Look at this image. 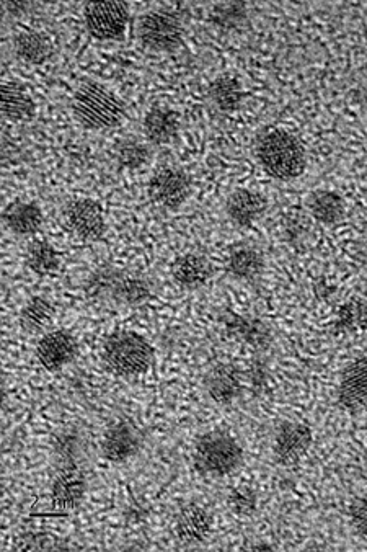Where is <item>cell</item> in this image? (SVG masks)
Here are the masks:
<instances>
[{
	"instance_id": "cell-9",
	"label": "cell",
	"mask_w": 367,
	"mask_h": 552,
	"mask_svg": "<svg viewBox=\"0 0 367 552\" xmlns=\"http://www.w3.org/2000/svg\"><path fill=\"white\" fill-rule=\"evenodd\" d=\"M314 443V432L304 422L279 423L273 438V453L276 461L283 466H294L309 453Z\"/></svg>"
},
{
	"instance_id": "cell-30",
	"label": "cell",
	"mask_w": 367,
	"mask_h": 552,
	"mask_svg": "<svg viewBox=\"0 0 367 552\" xmlns=\"http://www.w3.org/2000/svg\"><path fill=\"white\" fill-rule=\"evenodd\" d=\"M151 161V149L138 138H126L116 144V162L121 169L139 170Z\"/></svg>"
},
{
	"instance_id": "cell-32",
	"label": "cell",
	"mask_w": 367,
	"mask_h": 552,
	"mask_svg": "<svg viewBox=\"0 0 367 552\" xmlns=\"http://www.w3.org/2000/svg\"><path fill=\"white\" fill-rule=\"evenodd\" d=\"M227 504L237 517H252L258 508L257 492L250 486L235 487L230 490Z\"/></svg>"
},
{
	"instance_id": "cell-12",
	"label": "cell",
	"mask_w": 367,
	"mask_h": 552,
	"mask_svg": "<svg viewBox=\"0 0 367 552\" xmlns=\"http://www.w3.org/2000/svg\"><path fill=\"white\" fill-rule=\"evenodd\" d=\"M221 321L229 339L252 347L253 350L265 352L273 342L270 327L258 317L226 309L222 314Z\"/></svg>"
},
{
	"instance_id": "cell-23",
	"label": "cell",
	"mask_w": 367,
	"mask_h": 552,
	"mask_svg": "<svg viewBox=\"0 0 367 552\" xmlns=\"http://www.w3.org/2000/svg\"><path fill=\"white\" fill-rule=\"evenodd\" d=\"M2 115L10 121H28L35 116L36 103L30 90L20 82H5L0 89Z\"/></svg>"
},
{
	"instance_id": "cell-13",
	"label": "cell",
	"mask_w": 367,
	"mask_h": 552,
	"mask_svg": "<svg viewBox=\"0 0 367 552\" xmlns=\"http://www.w3.org/2000/svg\"><path fill=\"white\" fill-rule=\"evenodd\" d=\"M244 388L245 374L234 363H219L204 378L206 394L217 406H232L242 397Z\"/></svg>"
},
{
	"instance_id": "cell-31",
	"label": "cell",
	"mask_w": 367,
	"mask_h": 552,
	"mask_svg": "<svg viewBox=\"0 0 367 552\" xmlns=\"http://www.w3.org/2000/svg\"><path fill=\"white\" fill-rule=\"evenodd\" d=\"M248 18L247 5L244 2H227V4L214 5L211 12V22L219 30H237L242 27Z\"/></svg>"
},
{
	"instance_id": "cell-34",
	"label": "cell",
	"mask_w": 367,
	"mask_h": 552,
	"mask_svg": "<svg viewBox=\"0 0 367 552\" xmlns=\"http://www.w3.org/2000/svg\"><path fill=\"white\" fill-rule=\"evenodd\" d=\"M284 237L291 244H301L309 236V219L304 214H291L284 223Z\"/></svg>"
},
{
	"instance_id": "cell-26",
	"label": "cell",
	"mask_w": 367,
	"mask_h": 552,
	"mask_svg": "<svg viewBox=\"0 0 367 552\" xmlns=\"http://www.w3.org/2000/svg\"><path fill=\"white\" fill-rule=\"evenodd\" d=\"M209 97L214 107L224 113H232L239 110L244 103V87L235 77L219 76L209 85Z\"/></svg>"
},
{
	"instance_id": "cell-21",
	"label": "cell",
	"mask_w": 367,
	"mask_h": 552,
	"mask_svg": "<svg viewBox=\"0 0 367 552\" xmlns=\"http://www.w3.org/2000/svg\"><path fill=\"white\" fill-rule=\"evenodd\" d=\"M226 270L239 281H255L265 270V257L253 245H234L227 252Z\"/></svg>"
},
{
	"instance_id": "cell-18",
	"label": "cell",
	"mask_w": 367,
	"mask_h": 552,
	"mask_svg": "<svg viewBox=\"0 0 367 552\" xmlns=\"http://www.w3.org/2000/svg\"><path fill=\"white\" fill-rule=\"evenodd\" d=\"M213 528V517L201 505L188 504L180 508L175 518V535L186 546H195L208 538Z\"/></svg>"
},
{
	"instance_id": "cell-19",
	"label": "cell",
	"mask_w": 367,
	"mask_h": 552,
	"mask_svg": "<svg viewBox=\"0 0 367 552\" xmlns=\"http://www.w3.org/2000/svg\"><path fill=\"white\" fill-rule=\"evenodd\" d=\"M213 276V265L204 255H180L172 263V278L180 288L188 291L203 288Z\"/></svg>"
},
{
	"instance_id": "cell-2",
	"label": "cell",
	"mask_w": 367,
	"mask_h": 552,
	"mask_svg": "<svg viewBox=\"0 0 367 552\" xmlns=\"http://www.w3.org/2000/svg\"><path fill=\"white\" fill-rule=\"evenodd\" d=\"M255 154L266 174L276 180L297 179L306 170V149L289 131L271 128L258 136Z\"/></svg>"
},
{
	"instance_id": "cell-22",
	"label": "cell",
	"mask_w": 367,
	"mask_h": 552,
	"mask_svg": "<svg viewBox=\"0 0 367 552\" xmlns=\"http://www.w3.org/2000/svg\"><path fill=\"white\" fill-rule=\"evenodd\" d=\"M4 224L10 232L17 236H33L43 226V211L40 206L31 201H14L5 206L2 214Z\"/></svg>"
},
{
	"instance_id": "cell-39",
	"label": "cell",
	"mask_w": 367,
	"mask_h": 552,
	"mask_svg": "<svg viewBox=\"0 0 367 552\" xmlns=\"http://www.w3.org/2000/svg\"><path fill=\"white\" fill-rule=\"evenodd\" d=\"M366 183H367V169H366Z\"/></svg>"
},
{
	"instance_id": "cell-24",
	"label": "cell",
	"mask_w": 367,
	"mask_h": 552,
	"mask_svg": "<svg viewBox=\"0 0 367 552\" xmlns=\"http://www.w3.org/2000/svg\"><path fill=\"white\" fill-rule=\"evenodd\" d=\"M310 216L323 226H337L345 218V201L332 190H317L307 198Z\"/></svg>"
},
{
	"instance_id": "cell-4",
	"label": "cell",
	"mask_w": 367,
	"mask_h": 552,
	"mask_svg": "<svg viewBox=\"0 0 367 552\" xmlns=\"http://www.w3.org/2000/svg\"><path fill=\"white\" fill-rule=\"evenodd\" d=\"M155 352L149 340L131 330H116L103 343V363L108 371L133 378L154 365Z\"/></svg>"
},
{
	"instance_id": "cell-3",
	"label": "cell",
	"mask_w": 367,
	"mask_h": 552,
	"mask_svg": "<svg viewBox=\"0 0 367 552\" xmlns=\"http://www.w3.org/2000/svg\"><path fill=\"white\" fill-rule=\"evenodd\" d=\"M72 110L89 130H111L123 123L126 105L118 95L113 94L105 85L87 81L80 85L72 98Z\"/></svg>"
},
{
	"instance_id": "cell-17",
	"label": "cell",
	"mask_w": 367,
	"mask_h": 552,
	"mask_svg": "<svg viewBox=\"0 0 367 552\" xmlns=\"http://www.w3.org/2000/svg\"><path fill=\"white\" fill-rule=\"evenodd\" d=\"M266 210H268V201L255 190L239 188L227 196V218L237 228H250L265 216Z\"/></svg>"
},
{
	"instance_id": "cell-29",
	"label": "cell",
	"mask_w": 367,
	"mask_h": 552,
	"mask_svg": "<svg viewBox=\"0 0 367 552\" xmlns=\"http://www.w3.org/2000/svg\"><path fill=\"white\" fill-rule=\"evenodd\" d=\"M27 265L38 276H51L61 267L58 250L46 241H35L27 250Z\"/></svg>"
},
{
	"instance_id": "cell-5",
	"label": "cell",
	"mask_w": 367,
	"mask_h": 552,
	"mask_svg": "<svg viewBox=\"0 0 367 552\" xmlns=\"http://www.w3.org/2000/svg\"><path fill=\"white\" fill-rule=\"evenodd\" d=\"M244 448L226 430H211L196 441V471L208 477H227L244 464Z\"/></svg>"
},
{
	"instance_id": "cell-25",
	"label": "cell",
	"mask_w": 367,
	"mask_h": 552,
	"mask_svg": "<svg viewBox=\"0 0 367 552\" xmlns=\"http://www.w3.org/2000/svg\"><path fill=\"white\" fill-rule=\"evenodd\" d=\"M14 51L23 63L43 64L51 58L53 45L45 33L30 30L15 36Z\"/></svg>"
},
{
	"instance_id": "cell-20",
	"label": "cell",
	"mask_w": 367,
	"mask_h": 552,
	"mask_svg": "<svg viewBox=\"0 0 367 552\" xmlns=\"http://www.w3.org/2000/svg\"><path fill=\"white\" fill-rule=\"evenodd\" d=\"M180 115L165 105H154L142 121L147 141L157 146L172 143L180 131Z\"/></svg>"
},
{
	"instance_id": "cell-1",
	"label": "cell",
	"mask_w": 367,
	"mask_h": 552,
	"mask_svg": "<svg viewBox=\"0 0 367 552\" xmlns=\"http://www.w3.org/2000/svg\"><path fill=\"white\" fill-rule=\"evenodd\" d=\"M85 294L92 303L139 308L154 298V285L142 273L102 265L85 281Z\"/></svg>"
},
{
	"instance_id": "cell-8",
	"label": "cell",
	"mask_w": 367,
	"mask_h": 552,
	"mask_svg": "<svg viewBox=\"0 0 367 552\" xmlns=\"http://www.w3.org/2000/svg\"><path fill=\"white\" fill-rule=\"evenodd\" d=\"M85 27L97 40H118L129 23V5L126 2H89L84 7Z\"/></svg>"
},
{
	"instance_id": "cell-35",
	"label": "cell",
	"mask_w": 367,
	"mask_h": 552,
	"mask_svg": "<svg viewBox=\"0 0 367 552\" xmlns=\"http://www.w3.org/2000/svg\"><path fill=\"white\" fill-rule=\"evenodd\" d=\"M350 518L356 533L367 538V497H359L351 502Z\"/></svg>"
},
{
	"instance_id": "cell-38",
	"label": "cell",
	"mask_w": 367,
	"mask_h": 552,
	"mask_svg": "<svg viewBox=\"0 0 367 552\" xmlns=\"http://www.w3.org/2000/svg\"><path fill=\"white\" fill-rule=\"evenodd\" d=\"M250 549H253V551H271V549H273V546H271V544L258 543L252 544V546H250Z\"/></svg>"
},
{
	"instance_id": "cell-11",
	"label": "cell",
	"mask_w": 367,
	"mask_h": 552,
	"mask_svg": "<svg viewBox=\"0 0 367 552\" xmlns=\"http://www.w3.org/2000/svg\"><path fill=\"white\" fill-rule=\"evenodd\" d=\"M144 435L131 420L111 423L102 441L103 458L113 464H124L138 456Z\"/></svg>"
},
{
	"instance_id": "cell-6",
	"label": "cell",
	"mask_w": 367,
	"mask_h": 552,
	"mask_svg": "<svg viewBox=\"0 0 367 552\" xmlns=\"http://www.w3.org/2000/svg\"><path fill=\"white\" fill-rule=\"evenodd\" d=\"M183 23L177 15L169 10H152L142 15L138 23V36L142 46L170 53L175 51L183 41Z\"/></svg>"
},
{
	"instance_id": "cell-36",
	"label": "cell",
	"mask_w": 367,
	"mask_h": 552,
	"mask_svg": "<svg viewBox=\"0 0 367 552\" xmlns=\"http://www.w3.org/2000/svg\"><path fill=\"white\" fill-rule=\"evenodd\" d=\"M247 379L253 391H263L266 383H268V370H266L265 363L261 360L253 361L252 366H250V371H248Z\"/></svg>"
},
{
	"instance_id": "cell-7",
	"label": "cell",
	"mask_w": 367,
	"mask_h": 552,
	"mask_svg": "<svg viewBox=\"0 0 367 552\" xmlns=\"http://www.w3.org/2000/svg\"><path fill=\"white\" fill-rule=\"evenodd\" d=\"M149 196L155 205L165 210H178L185 205L193 190V182L185 169L177 165H164L155 170L149 180Z\"/></svg>"
},
{
	"instance_id": "cell-28",
	"label": "cell",
	"mask_w": 367,
	"mask_h": 552,
	"mask_svg": "<svg viewBox=\"0 0 367 552\" xmlns=\"http://www.w3.org/2000/svg\"><path fill=\"white\" fill-rule=\"evenodd\" d=\"M333 327L338 334H350L354 330H367V294L341 304L335 312Z\"/></svg>"
},
{
	"instance_id": "cell-27",
	"label": "cell",
	"mask_w": 367,
	"mask_h": 552,
	"mask_svg": "<svg viewBox=\"0 0 367 552\" xmlns=\"http://www.w3.org/2000/svg\"><path fill=\"white\" fill-rule=\"evenodd\" d=\"M54 314H56V308L49 299L35 296L23 306L20 316H18V322H20L23 332L36 334L51 324Z\"/></svg>"
},
{
	"instance_id": "cell-37",
	"label": "cell",
	"mask_w": 367,
	"mask_h": 552,
	"mask_svg": "<svg viewBox=\"0 0 367 552\" xmlns=\"http://www.w3.org/2000/svg\"><path fill=\"white\" fill-rule=\"evenodd\" d=\"M5 9L9 10L10 14L20 15L31 9V4H27V2H7Z\"/></svg>"
},
{
	"instance_id": "cell-14",
	"label": "cell",
	"mask_w": 367,
	"mask_h": 552,
	"mask_svg": "<svg viewBox=\"0 0 367 552\" xmlns=\"http://www.w3.org/2000/svg\"><path fill=\"white\" fill-rule=\"evenodd\" d=\"M338 406L356 414L367 407V357L358 358L346 365L337 389Z\"/></svg>"
},
{
	"instance_id": "cell-10",
	"label": "cell",
	"mask_w": 367,
	"mask_h": 552,
	"mask_svg": "<svg viewBox=\"0 0 367 552\" xmlns=\"http://www.w3.org/2000/svg\"><path fill=\"white\" fill-rule=\"evenodd\" d=\"M67 228L82 241H98L107 231V221L102 206L90 198L69 201L64 210Z\"/></svg>"
},
{
	"instance_id": "cell-15",
	"label": "cell",
	"mask_w": 367,
	"mask_h": 552,
	"mask_svg": "<svg viewBox=\"0 0 367 552\" xmlns=\"http://www.w3.org/2000/svg\"><path fill=\"white\" fill-rule=\"evenodd\" d=\"M79 353V345L74 335L67 330H53L46 334L36 347V358L45 370L56 373L71 365Z\"/></svg>"
},
{
	"instance_id": "cell-16",
	"label": "cell",
	"mask_w": 367,
	"mask_h": 552,
	"mask_svg": "<svg viewBox=\"0 0 367 552\" xmlns=\"http://www.w3.org/2000/svg\"><path fill=\"white\" fill-rule=\"evenodd\" d=\"M87 492V479L82 469L77 464H67L59 469L58 476L54 479L51 499L53 507L61 512L76 510Z\"/></svg>"
},
{
	"instance_id": "cell-33",
	"label": "cell",
	"mask_w": 367,
	"mask_h": 552,
	"mask_svg": "<svg viewBox=\"0 0 367 552\" xmlns=\"http://www.w3.org/2000/svg\"><path fill=\"white\" fill-rule=\"evenodd\" d=\"M80 446H82V440L79 435L67 430V432L59 433L58 438L54 441V455L58 456L62 466L77 464L76 459L80 453Z\"/></svg>"
}]
</instances>
